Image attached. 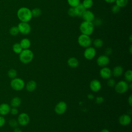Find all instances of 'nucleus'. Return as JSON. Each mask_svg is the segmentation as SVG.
I'll return each mask as SVG.
<instances>
[{
	"label": "nucleus",
	"mask_w": 132,
	"mask_h": 132,
	"mask_svg": "<svg viewBox=\"0 0 132 132\" xmlns=\"http://www.w3.org/2000/svg\"><path fill=\"white\" fill-rule=\"evenodd\" d=\"M17 16L21 22H28L32 18L31 10L25 7L19 9L17 11Z\"/></svg>",
	"instance_id": "f257e3e1"
},
{
	"label": "nucleus",
	"mask_w": 132,
	"mask_h": 132,
	"mask_svg": "<svg viewBox=\"0 0 132 132\" xmlns=\"http://www.w3.org/2000/svg\"><path fill=\"white\" fill-rule=\"evenodd\" d=\"M79 30L82 34L90 36L94 31V25L91 22L84 21L79 25Z\"/></svg>",
	"instance_id": "f03ea898"
},
{
	"label": "nucleus",
	"mask_w": 132,
	"mask_h": 132,
	"mask_svg": "<svg viewBox=\"0 0 132 132\" xmlns=\"http://www.w3.org/2000/svg\"><path fill=\"white\" fill-rule=\"evenodd\" d=\"M33 58L34 53L29 48L23 50L19 54V59L23 63H29L33 60Z\"/></svg>",
	"instance_id": "7ed1b4c3"
},
{
	"label": "nucleus",
	"mask_w": 132,
	"mask_h": 132,
	"mask_svg": "<svg viewBox=\"0 0 132 132\" xmlns=\"http://www.w3.org/2000/svg\"><path fill=\"white\" fill-rule=\"evenodd\" d=\"M77 42L78 44L84 48L90 46L92 44V39L90 37V36L86 35L84 34L80 35L77 39Z\"/></svg>",
	"instance_id": "20e7f679"
},
{
	"label": "nucleus",
	"mask_w": 132,
	"mask_h": 132,
	"mask_svg": "<svg viewBox=\"0 0 132 132\" xmlns=\"http://www.w3.org/2000/svg\"><path fill=\"white\" fill-rule=\"evenodd\" d=\"M116 92L119 94H123L127 91L129 89L128 84L127 81L120 80L114 86Z\"/></svg>",
	"instance_id": "39448f33"
},
{
	"label": "nucleus",
	"mask_w": 132,
	"mask_h": 132,
	"mask_svg": "<svg viewBox=\"0 0 132 132\" xmlns=\"http://www.w3.org/2000/svg\"><path fill=\"white\" fill-rule=\"evenodd\" d=\"M11 88L16 91H21L25 87L24 81L20 78H13L10 82Z\"/></svg>",
	"instance_id": "423d86ee"
},
{
	"label": "nucleus",
	"mask_w": 132,
	"mask_h": 132,
	"mask_svg": "<svg viewBox=\"0 0 132 132\" xmlns=\"http://www.w3.org/2000/svg\"><path fill=\"white\" fill-rule=\"evenodd\" d=\"M19 32L23 35H28L31 31V26L28 22H21L18 25Z\"/></svg>",
	"instance_id": "0eeeda50"
},
{
	"label": "nucleus",
	"mask_w": 132,
	"mask_h": 132,
	"mask_svg": "<svg viewBox=\"0 0 132 132\" xmlns=\"http://www.w3.org/2000/svg\"><path fill=\"white\" fill-rule=\"evenodd\" d=\"M96 54V51L94 47L89 46L85 48L84 52V56L87 60H92L93 59Z\"/></svg>",
	"instance_id": "6e6552de"
},
{
	"label": "nucleus",
	"mask_w": 132,
	"mask_h": 132,
	"mask_svg": "<svg viewBox=\"0 0 132 132\" xmlns=\"http://www.w3.org/2000/svg\"><path fill=\"white\" fill-rule=\"evenodd\" d=\"M67 109V104L64 101H60L55 107V112L58 115H61L65 113Z\"/></svg>",
	"instance_id": "1a4fd4ad"
},
{
	"label": "nucleus",
	"mask_w": 132,
	"mask_h": 132,
	"mask_svg": "<svg viewBox=\"0 0 132 132\" xmlns=\"http://www.w3.org/2000/svg\"><path fill=\"white\" fill-rule=\"evenodd\" d=\"M30 121V118L28 114L25 112L20 113L18 118V122L21 126L27 125Z\"/></svg>",
	"instance_id": "9d476101"
},
{
	"label": "nucleus",
	"mask_w": 132,
	"mask_h": 132,
	"mask_svg": "<svg viewBox=\"0 0 132 132\" xmlns=\"http://www.w3.org/2000/svg\"><path fill=\"white\" fill-rule=\"evenodd\" d=\"M110 59L108 56L106 55H100L96 59L97 64L101 67H106L109 63Z\"/></svg>",
	"instance_id": "9b49d317"
},
{
	"label": "nucleus",
	"mask_w": 132,
	"mask_h": 132,
	"mask_svg": "<svg viewBox=\"0 0 132 132\" xmlns=\"http://www.w3.org/2000/svg\"><path fill=\"white\" fill-rule=\"evenodd\" d=\"M100 75L102 78L108 79V78H110L112 75V71L108 67H102L100 71Z\"/></svg>",
	"instance_id": "f8f14e48"
},
{
	"label": "nucleus",
	"mask_w": 132,
	"mask_h": 132,
	"mask_svg": "<svg viewBox=\"0 0 132 132\" xmlns=\"http://www.w3.org/2000/svg\"><path fill=\"white\" fill-rule=\"evenodd\" d=\"M89 87L92 91L96 92L101 90L102 88V85L101 82L98 79H94L90 81Z\"/></svg>",
	"instance_id": "ddd939ff"
},
{
	"label": "nucleus",
	"mask_w": 132,
	"mask_h": 132,
	"mask_svg": "<svg viewBox=\"0 0 132 132\" xmlns=\"http://www.w3.org/2000/svg\"><path fill=\"white\" fill-rule=\"evenodd\" d=\"M131 119L128 114H123L119 118V122L122 126L128 125L131 123Z\"/></svg>",
	"instance_id": "4468645a"
},
{
	"label": "nucleus",
	"mask_w": 132,
	"mask_h": 132,
	"mask_svg": "<svg viewBox=\"0 0 132 132\" xmlns=\"http://www.w3.org/2000/svg\"><path fill=\"white\" fill-rule=\"evenodd\" d=\"M81 17L84 21L91 22H92L95 18L94 13L88 9L85 10Z\"/></svg>",
	"instance_id": "2eb2a0df"
},
{
	"label": "nucleus",
	"mask_w": 132,
	"mask_h": 132,
	"mask_svg": "<svg viewBox=\"0 0 132 132\" xmlns=\"http://www.w3.org/2000/svg\"><path fill=\"white\" fill-rule=\"evenodd\" d=\"M10 106L6 103H3L0 105V114L2 116L7 114L10 110Z\"/></svg>",
	"instance_id": "dca6fc26"
},
{
	"label": "nucleus",
	"mask_w": 132,
	"mask_h": 132,
	"mask_svg": "<svg viewBox=\"0 0 132 132\" xmlns=\"http://www.w3.org/2000/svg\"><path fill=\"white\" fill-rule=\"evenodd\" d=\"M123 73V68L121 65H117L113 68L112 71V75L116 77L121 76Z\"/></svg>",
	"instance_id": "f3484780"
},
{
	"label": "nucleus",
	"mask_w": 132,
	"mask_h": 132,
	"mask_svg": "<svg viewBox=\"0 0 132 132\" xmlns=\"http://www.w3.org/2000/svg\"><path fill=\"white\" fill-rule=\"evenodd\" d=\"M68 65L72 68H75L77 67L79 65V61L78 60L74 57H70L68 59L67 61Z\"/></svg>",
	"instance_id": "a211bd4d"
},
{
	"label": "nucleus",
	"mask_w": 132,
	"mask_h": 132,
	"mask_svg": "<svg viewBox=\"0 0 132 132\" xmlns=\"http://www.w3.org/2000/svg\"><path fill=\"white\" fill-rule=\"evenodd\" d=\"M37 87V83L34 80H30L26 85V89L28 92L34 91Z\"/></svg>",
	"instance_id": "6ab92c4d"
},
{
	"label": "nucleus",
	"mask_w": 132,
	"mask_h": 132,
	"mask_svg": "<svg viewBox=\"0 0 132 132\" xmlns=\"http://www.w3.org/2000/svg\"><path fill=\"white\" fill-rule=\"evenodd\" d=\"M20 44L23 50L28 49L31 45V42L29 39L24 38L21 40Z\"/></svg>",
	"instance_id": "aec40b11"
},
{
	"label": "nucleus",
	"mask_w": 132,
	"mask_h": 132,
	"mask_svg": "<svg viewBox=\"0 0 132 132\" xmlns=\"http://www.w3.org/2000/svg\"><path fill=\"white\" fill-rule=\"evenodd\" d=\"M75 9L77 16H81L84 12L85 11V10H86L81 3H80L77 6L75 7Z\"/></svg>",
	"instance_id": "412c9836"
},
{
	"label": "nucleus",
	"mask_w": 132,
	"mask_h": 132,
	"mask_svg": "<svg viewBox=\"0 0 132 132\" xmlns=\"http://www.w3.org/2000/svg\"><path fill=\"white\" fill-rule=\"evenodd\" d=\"M21 99L18 96L14 97L10 102V105L12 107L17 108L18 107L20 106L21 104Z\"/></svg>",
	"instance_id": "4be33fe9"
},
{
	"label": "nucleus",
	"mask_w": 132,
	"mask_h": 132,
	"mask_svg": "<svg viewBox=\"0 0 132 132\" xmlns=\"http://www.w3.org/2000/svg\"><path fill=\"white\" fill-rule=\"evenodd\" d=\"M93 44L94 47L98 48L103 46L104 44V42L102 39L100 38H97L93 41Z\"/></svg>",
	"instance_id": "5701e85b"
},
{
	"label": "nucleus",
	"mask_w": 132,
	"mask_h": 132,
	"mask_svg": "<svg viewBox=\"0 0 132 132\" xmlns=\"http://www.w3.org/2000/svg\"><path fill=\"white\" fill-rule=\"evenodd\" d=\"M124 78L126 81L131 82L132 81V71L131 70H127L124 73Z\"/></svg>",
	"instance_id": "b1692460"
},
{
	"label": "nucleus",
	"mask_w": 132,
	"mask_h": 132,
	"mask_svg": "<svg viewBox=\"0 0 132 132\" xmlns=\"http://www.w3.org/2000/svg\"><path fill=\"white\" fill-rule=\"evenodd\" d=\"M32 16L34 18H38L42 14V10L39 8H35L31 10Z\"/></svg>",
	"instance_id": "393cba45"
},
{
	"label": "nucleus",
	"mask_w": 132,
	"mask_h": 132,
	"mask_svg": "<svg viewBox=\"0 0 132 132\" xmlns=\"http://www.w3.org/2000/svg\"><path fill=\"white\" fill-rule=\"evenodd\" d=\"M81 4L87 10L91 8L92 7L93 5V0H84Z\"/></svg>",
	"instance_id": "a878e982"
},
{
	"label": "nucleus",
	"mask_w": 132,
	"mask_h": 132,
	"mask_svg": "<svg viewBox=\"0 0 132 132\" xmlns=\"http://www.w3.org/2000/svg\"><path fill=\"white\" fill-rule=\"evenodd\" d=\"M12 50H13V51L15 53L20 54L22 52V51L23 50V48H22L20 43H15L13 45Z\"/></svg>",
	"instance_id": "bb28decb"
},
{
	"label": "nucleus",
	"mask_w": 132,
	"mask_h": 132,
	"mask_svg": "<svg viewBox=\"0 0 132 132\" xmlns=\"http://www.w3.org/2000/svg\"><path fill=\"white\" fill-rule=\"evenodd\" d=\"M67 2L71 7L74 8L76 7L80 4V0H67Z\"/></svg>",
	"instance_id": "cd10ccee"
},
{
	"label": "nucleus",
	"mask_w": 132,
	"mask_h": 132,
	"mask_svg": "<svg viewBox=\"0 0 132 132\" xmlns=\"http://www.w3.org/2000/svg\"><path fill=\"white\" fill-rule=\"evenodd\" d=\"M128 0H116V4L120 8L124 7L128 4Z\"/></svg>",
	"instance_id": "c85d7f7f"
},
{
	"label": "nucleus",
	"mask_w": 132,
	"mask_h": 132,
	"mask_svg": "<svg viewBox=\"0 0 132 132\" xmlns=\"http://www.w3.org/2000/svg\"><path fill=\"white\" fill-rule=\"evenodd\" d=\"M8 75L9 78H14L16 77L17 75V72L15 69H10L8 72Z\"/></svg>",
	"instance_id": "c756f323"
},
{
	"label": "nucleus",
	"mask_w": 132,
	"mask_h": 132,
	"mask_svg": "<svg viewBox=\"0 0 132 132\" xmlns=\"http://www.w3.org/2000/svg\"><path fill=\"white\" fill-rule=\"evenodd\" d=\"M9 33L12 36H16L19 33V30L18 26H13L10 28L9 30Z\"/></svg>",
	"instance_id": "7c9ffc66"
},
{
	"label": "nucleus",
	"mask_w": 132,
	"mask_h": 132,
	"mask_svg": "<svg viewBox=\"0 0 132 132\" xmlns=\"http://www.w3.org/2000/svg\"><path fill=\"white\" fill-rule=\"evenodd\" d=\"M68 14L71 17H76L77 16L76 13L75 11V8L70 7L68 10Z\"/></svg>",
	"instance_id": "2f4dec72"
},
{
	"label": "nucleus",
	"mask_w": 132,
	"mask_h": 132,
	"mask_svg": "<svg viewBox=\"0 0 132 132\" xmlns=\"http://www.w3.org/2000/svg\"><path fill=\"white\" fill-rule=\"evenodd\" d=\"M116 82L115 80L113 78H109L108 79L107 81V85L110 87H114Z\"/></svg>",
	"instance_id": "473e14b6"
},
{
	"label": "nucleus",
	"mask_w": 132,
	"mask_h": 132,
	"mask_svg": "<svg viewBox=\"0 0 132 132\" xmlns=\"http://www.w3.org/2000/svg\"><path fill=\"white\" fill-rule=\"evenodd\" d=\"M120 7H119L118 6H117L116 4H114V5H113L111 7V12L114 13V14H116V13H118L120 10Z\"/></svg>",
	"instance_id": "72a5a7b5"
},
{
	"label": "nucleus",
	"mask_w": 132,
	"mask_h": 132,
	"mask_svg": "<svg viewBox=\"0 0 132 132\" xmlns=\"http://www.w3.org/2000/svg\"><path fill=\"white\" fill-rule=\"evenodd\" d=\"M9 124L11 127L15 128L17 127L18 125V121L14 119H11L9 121Z\"/></svg>",
	"instance_id": "f704fd0d"
},
{
	"label": "nucleus",
	"mask_w": 132,
	"mask_h": 132,
	"mask_svg": "<svg viewBox=\"0 0 132 132\" xmlns=\"http://www.w3.org/2000/svg\"><path fill=\"white\" fill-rule=\"evenodd\" d=\"M104 101V98L103 97L101 96H97L95 98V103L97 104H101L102 103H103Z\"/></svg>",
	"instance_id": "c9c22d12"
},
{
	"label": "nucleus",
	"mask_w": 132,
	"mask_h": 132,
	"mask_svg": "<svg viewBox=\"0 0 132 132\" xmlns=\"http://www.w3.org/2000/svg\"><path fill=\"white\" fill-rule=\"evenodd\" d=\"M92 23H93V24H94V26H99V25H100L101 24L102 21H101V20L100 19H95H95H94V21L92 22Z\"/></svg>",
	"instance_id": "e433bc0d"
},
{
	"label": "nucleus",
	"mask_w": 132,
	"mask_h": 132,
	"mask_svg": "<svg viewBox=\"0 0 132 132\" xmlns=\"http://www.w3.org/2000/svg\"><path fill=\"white\" fill-rule=\"evenodd\" d=\"M10 113L12 114V115H16L18 113V110L15 107H12V108L10 109Z\"/></svg>",
	"instance_id": "4c0bfd02"
},
{
	"label": "nucleus",
	"mask_w": 132,
	"mask_h": 132,
	"mask_svg": "<svg viewBox=\"0 0 132 132\" xmlns=\"http://www.w3.org/2000/svg\"><path fill=\"white\" fill-rule=\"evenodd\" d=\"M5 123H6L5 119L3 117L0 116V127L3 126L5 125Z\"/></svg>",
	"instance_id": "58836bf2"
},
{
	"label": "nucleus",
	"mask_w": 132,
	"mask_h": 132,
	"mask_svg": "<svg viewBox=\"0 0 132 132\" xmlns=\"http://www.w3.org/2000/svg\"><path fill=\"white\" fill-rule=\"evenodd\" d=\"M112 50L111 48L110 47H108L107 48L106 50H105V55H107V56H109L110 55H111L112 54Z\"/></svg>",
	"instance_id": "ea45409f"
},
{
	"label": "nucleus",
	"mask_w": 132,
	"mask_h": 132,
	"mask_svg": "<svg viewBox=\"0 0 132 132\" xmlns=\"http://www.w3.org/2000/svg\"><path fill=\"white\" fill-rule=\"evenodd\" d=\"M87 98L89 100H93L94 98V95L93 94L89 93L87 95Z\"/></svg>",
	"instance_id": "a19ab883"
},
{
	"label": "nucleus",
	"mask_w": 132,
	"mask_h": 132,
	"mask_svg": "<svg viewBox=\"0 0 132 132\" xmlns=\"http://www.w3.org/2000/svg\"><path fill=\"white\" fill-rule=\"evenodd\" d=\"M128 103L130 106H132V95H130L128 98Z\"/></svg>",
	"instance_id": "79ce46f5"
},
{
	"label": "nucleus",
	"mask_w": 132,
	"mask_h": 132,
	"mask_svg": "<svg viewBox=\"0 0 132 132\" xmlns=\"http://www.w3.org/2000/svg\"><path fill=\"white\" fill-rule=\"evenodd\" d=\"M105 2H106L107 3L109 4H111V3H114L116 2V0H104Z\"/></svg>",
	"instance_id": "37998d69"
},
{
	"label": "nucleus",
	"mask_w": 132,
	"mask_h": 132,
	"mask_svg": "<svg viewBox=\"0 0 132 132\" xmlns=\"http://www.w3.org/2000/svg\"><path fill=\"white\" fill-rule=\"evenodd\" d=\"M13 132H22V131L20 128H19L18 127H15L14 129Z\"/></svg>",
	"instance_id": "c03bdc74"
},
{
	"label": "nucleus",
	"mask_w": 132,
	"mask_h": 132,
	"mask_svg": "<svg viewBox=\"0 0 132 132\" xmlns=\"http://www.w3.org/2000/svg\"><path fill=\"white\" fill-rule=\"evenodd\" d=\"M100 132H110V131H109V130L108 129L104 128V129H102Z\"/></svg>",
	"instance_id": "a18cd8bd"
},
{
	"label": "nucleus",
	"mask_w": 132,
	"mask_h": 132,
	"mask_svg": "<svg viewBox=\"0 0 132 132\" xmlns=\"http://www.w3.org/2000/svg\"><path fill=\"white\" fill-rule=\"evenodd\" d=\"M129 51L130 54H131V53H132V45H130V47H129Z\"/></svg>",
	"instance_id": "49530a36"
},
{
	"label": "nucleus",
	"mask_w": 132,
	"mask_h": 132,
	"mask_svg": "<svg viewBox=\"0 0 132 132\" xmlns=\"http://www.w3.org/2000/svg\"><path fill=\"white\" fill-rule=\"evenodd\" d=\"M129 40H130V42H131V41H132V40H131V35H130V37H129Z\"/></svg>",
	"instance_id": "de8ad7c7"
}]
</instances>
